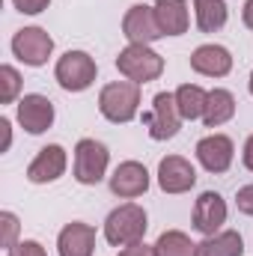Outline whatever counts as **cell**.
<instances>
[{
	"label": "cell",
	"mask_w": 253,
	"mask_h": 256,
	"mask_svg": "<svg viewBox=\"0 0 253 256\" xmlns=\"http://www.w3.org/2000/svg\"><path fill=\"white\" fill-rule=\"evenodd\" d=\"M146 230H149V218H146L143 206H137V202L116 206L104 220V238L114 248H128V244L143 242Z\"/></svg>",
	"instance_id": "cell-1"
},
{
	"label": "cell",
	"mask_w": 253,
	"mask_h": 256,
	"mask_svg": "<svg viewBox=\"0 0 253 256\" xmlns=\"http://www.w3.org/2000/svg\"><path fill=\"white\" fill-rule=\"evenodd\" d=\"M98 114L114 126H126L131 120H137V114H140V86L131 84V80H114V84L102 86Z\"/></svg>",
	"instance_id": "cell-2"
},
{
	"label": "cell",
	"mask_w": 253,
	"mask_h": 256,
	"mask_svg": "<svg viewBox=\"0 0 253 256\" xmlns=\"http://www.w3.org/2000/svg\"><path fill=\"white\" fill-rule=\"evenodd\" d=\"M116 68H120V74H122L126 80L143 86V84L161 78V72H164V57H161L158 51H152V45H126V48L120 51V57H116Z\"/></svg>",
	"instance_id": "cell-3"
},
{
	"label": "cell",
	"mask_w": 253,
	"mask_h": 256,
	"mask_svg": "<svg viewBox=\"0 0 253 256\" xmlns=\"http://www.w3.org/2000/svg\"><path fill=\"white\" fill-rule=\"evenodd\" d=\"M98 66L86 51H66L54 66V78L66 92H84L96 84Z\"/></svg>",
	"instance_id": "cell-4"
},
{
	"label": "cell",
	"mask_w": 253,
	"mask_h": 256,
	"mask_svg": "<svg viewBox=\"0 0 253 256\" xmlns=\"http://www.w3.org/2000/svg\"><path fill=\"white\" fill-rule=\"evenodd\" d=\"M108 167H110V152L104 143H98L92 137L78 140V146H74V182L98 185L108 176Z\"/></svg>",
	"instance_id": "cell-5"
},
{
	"label": "cell",
	"mask_w": 253,
	"mask_h": 256,
	"mask_svg": "<svg viewBox=\"0 0 253 256\" xmlns=\"http://www.w3.org/2000/svg\"><path fill=\"white\" fill-rule=\"evenodd\" d=\"M143 122L149 128L152 140H173L185 122L179 114V104H176V92H158L152 98V110L143 114Z\"/></svg>",
	"instance_id": "cell-6"
},
{
	"label": "cell",
	"mask_w": 253,
	"mask_h": 256,
	"mask_svg": "<svg viewBox=\"0 0 253 256\" xmlns=\"http://www.w3.org/2000/svg\"><path fill=\"white\" fill-rule=\"evenodd\" d=\"M12 54L21 60L24 66H39L48 63V57L54 54V39L48 30L42 27H21L15 36H12Z\"/></svg>",
	"instance_id": "cell-7"
},
{
	"label": "cell",
	"mask_w": 253,
	"mask_h": 256,
	"mask_svg": "<svg viewBox=\"0 0 253 256\" xmlns=\"http://www.w3.org/2000/svg\"><path fill=\"white\" fill-rule=\"evenodd\" d=\"M54 102L42 92H27L18 98V108H15V120L18 126L24 128L27 134H45L48 128L54 126Z\"/></svg>",
	"instance_id": "cell-8"
},
{
	"label": "cell",
	"mask_w": 253,
	"mask_h": 256,
	"mask_svg": "<svg viewBox=\"0 0 253 256\" xmlns=\"http://www.w3.org/2000/svg\"><path fill=\"white\" fill-rule=\"evenodd\" d=\"M196 161H200V167L206 170V173H226L230 167H232V158H236V143H232V137H226V134H206L200 143H196Z\"/></svg>",
	"instance_id": "cell-9"
},
{
	"label": "cell",
	"mask_w": 253,
	"mask_h": 256,
	"mask_svg": "<svg viewBox=\"0 0 253 256\" xmlns=\"http://www.w3.org/2000/svg\"><path fill=\"white\" fill-rule=\"evenodd\" d=\"M122 36L128 39V45H152L158 42L164 33L155 21V9L146 3H134L122 18Z\"/></svg>",
	"instance_id": "cell-10"
},
{
	"label": "cell",
	"mask_w": 253,
	"mask_h": 256,
	"mask_svg": "<svg viewBox=\"0 0 253 256\" xmlns=\"http://www.w3.org/2000/svg\"><path fill=\"white\" fill-rule=\"evenodd\" d=\"M226 214H230V208H226V200H224L218 191H202L196 196V202H194L190 220H194V230H196V232L214 236V232L224 230Z\"/></svg>",
	"instance_id": "cell-11"
},
{
	"label": "cell",
	"mask_w": 253,
	"mask_h": 256,
	"mask_svg": "<svg viewBox=\"0 0 253 256\" xmlns=\"http://www.w3.org/2000/svg\"><path fill=\"white\" fill-rule=\"evenodd\" d=\"M158 185L164 194H188L196 185V170L188 158L167 155L158 161Z\"/></svg>",
	"instance_id": "cell-12"
},
{
	"label": "cell",
	"mask_w": 253,
	"mask_h": 256,
	"mask_svg": "<svg viewBox=\"0 0 253 256\" xmlns=\"http://www.w3.org/2000/svg\"><path fill=\"white\" fill-rule=\"evenodd\" d=\"M66 167H68L66 149L60 146V143H51V146H42L39 155L30 161L27 179H30L33 185H51V182H57V179L66 173Z\"/></svg>",
	"instance_id": "cell-13"
},
{
	"label": "cell",
	"mask_w": 253,
	"mask_h": 256,
	"mask_svg": "<svg viewBox=\"0 0 253 256\" xmlns=\"http://www.w3.org/2000/svg\"><path fill=\"white\" fill-rule=\"evenodd\" d=\"M110 191L120 200H134L149 191V170L140 161H122L110 176Z\"/></svg>",
	"instance_id": "cell-14"
},
{
	"label": "cell",
	"mask_w": 253,
	"mask_h": 256,
	"mask_svg": "<svg viewBox=\"0 0 253 256\" xmlns=\"http://www.w3.org/2000/svg\"><path fill=\"white\" fill-rule=\"evenodd\" d=\"M190 68L202 78H226L232 72V54L224 45H214V42L200 45L190 54Z\"/></svg>",
	"instance_id": "cell-15"
},
{
	"label": "cell",
	"mask_w": 253,
	"mask_h": 256,
	"mask_svg": "<svg viewBox=\"0 0 253 256\" xmlns=\"http://www.w3.org/2000/svg\"><path fill=\"white\" fill-rule=\"evenodd\" d=\"M57 254L60 256H92L96 254V230L84 220L66 224L57 236Z\"/></svg>",
	"instance_id": "cell-16"
},
{
	"label": "cell",
	"mask_w": 253,
	"mask_h": 256,
	"mask_svg": "<svg viewBox=\"0 0 253 256\" xmlns=\"http://www.w3.org/2000/svg\"><path fill=\"white\" fill-rule=\"evenodd\" d=\"M152 9H155V21H158V27H161L164 36H182V33H188L190 12H188L185 0H158Z\"/></svg>",
	"instance_id": "cell-17"
},
{
	"label": "cell",
	"mask_w": 253,
	"mask_h": 256,
	"mask_svg": "<svg viewBox=\"0 0 253 256\" xmlns=\"http://www.w3.org/2000/svg\"><path fill=\"white\" fill-rule=\"evenodd\" d=\"M232 116H236V96H232L230 90H224V86L208 90V98H206V114H202V122H206V128L226 126Z\"/></svg>",
	"instance_id": "cell-18"
},
{
	"label": "cell",
	"mask_w": 253,
	"mask_h": 256,
	"mask_svg": "<svg viewBox=\"0 0 253 256\" xmlns=\"http://www.w3.org/2000/svg\"><path fill=\"white\" fill-rule=\"evenodd\" d=\"M194 18H196V27L202 33L224 30L226 27V18H230L226 0H194Z\"/></svg>",
	"instance_id": "cell-19"
},
{
	"label": "cell",
	"mask_w": 253,
	"mask_h": 256,
	"mask_svg": "<svg viewBox=\"0 0 253 256\" xmlns=\"http://www.w3.org/2000/svg\"><path fill=\"white\" fill-rule=\"evenodd\" d=\"M244 254V242L236 230H220L214 236H206V242H200V254L196 256H242Z\"/></svg>",
	"instance_id": "cell-20"
},
{
	"label": "cell",
	"mask_w": 253,
	"mask_h": 256,
	"mask_svg": "<svg viewBox=\"0 0 253 256\" xmlns=\"http://www.w3.org/2000/svg\"><path fill=\"white\" fill-rule=\"evenodd\" d=\"M206 98H208V92L200 86V84H182L179 90H176V104H179V114H182V120H202V114H206Z\"/></svg>",
	"instance_id": "cell-21"
},
{
	"label": "cell",
	"mask_w": 253,
	"mask_h": 256,
	"mask_svg": "<svg viewBox=\"0 0 253 256\" xmlns=\"http://www.w3.org/2000/svg\"><path fill=\"white\" fill-rule=\"evenodd\" d=\"M155 254L158 256H196L200 254V244H194L190 236H185L182 230H167V232L158 236Z\"/></svg>",
	"instance_id": "cell-22"
},
{
	"label": "cell",
	"mask_w": 253,
	"mask_h": 256,
	"mask_svg": "<svg viewBox=\"0 0 253 256\" xmlns=\"http://www.w3.org/2000/svg\"><path fill=\"white\" fill-rule=\"evenodd\" d=\"M21 96V74L15 66H0V104H12Z\"/></svg>",
	"instance_id": "cell-23"
},
{
	"label": "cell",
	"mask_w": 253,
	"mask_h": 256,
	"mask_svg": "<svg viewBox=\"0 0 253 256\" xmlns=\"http://www.w3.org/2000/svg\"><path fill=\"white\" fill-rule=\"evenodd\" d=\"M0 224H3V248L12 250L18 244V214L15 212H0Z\"/></svg>",
	"instance_id": "cell-24"
},
{
	"label": "cell",
	"mask_w": 253,
	"mask_h": 256,
	"mask_svg": "<svg viewBox=\"0 0 253 256\" xmlns=\"http://www.w3.org/2000/svg\"><path fill=\"white\" fill-rule=\"evenodd\" d=\"M6 256H48V250H45L39 242H33V238H24V242H18L12 250H6Z\"/></svg>",
	"instance_id": "cell-25"
},
{
	"label": "cell",
	"mask_w": 253,
	"mask_h": 256,
	"mask_svg": "<svg viewBox=\"0 0 253 256\" xmlns=\"http://www.w3.org/2000/svg\"><path fill=\"white\" fill-rule=\"evenodd\" d=\"M12 3H15V9L21 15H39V12H45L51 6V0H12Z\"/></svg>",
	"instance_id": "cell-26"
},
{
	"label": "cell",
	"mask_w": 253,
	"mask_h": 256,
	"mask_svg": "<svg viewBox=\"0 0 253 256\" xmlns=\"http://www.w3.org/2000/svg\"><path fill=\"white\" fill-rule=\"evenodd\" d=\"M236 206H238V212H242V214L253 218V185L238 188V194H236Z\"/></svg>",
	"instance_id": "cell-27"
},
{
	"label": "cell",
	"mask_w": 253,
	"mask_h": 256,
	"mask_svg": "<svg viewBox=\"0 0 253 256\" xmlns=\"http://www.w3.org/2000/svg\"><path fill=\"white\" fill-rule=\"evenodd\" d=\"M116 256H158V254H155V244L149 248L146 242H137V244H128V248H122Z\"/></svg>",
	"instance_id": "cell-28"
},
{
	"label": "cell",
	"mask_w": 253,
	"mask_h": 256,
	"mask_svg": "<svg viewBox=\"0 0 253 256\" xmlns=\"http://www.w3.org/2000/svg\"><path fill=\"white\" fill-rule=\"evenodd\" d=\"M242 161H244V167L253 173V134L244 140V152H242Z\"/></svg>",
	"instance_id": "cell-29"
},
{
	"label": "cell",
	"mask_w": 253,
	"mask_h": 256,
	"mask_svg": "<svg viewBox=\"0 0 253 256\" xmlns=\"http://www.w3.org/2000/svg\"><path fill=\"white\" fill-rule=\"evenodd\" d=\"M0 128H3V152H6V149L12 146V126H9V120H6V116L0 120Z\"/></svg>",
	"instance_id": "cell-30"
},
{
	"label": "cell",
	"mask_w": 253,
	"mask_h": 256,
	"mask_svg": "<svg viewBox=\"0 0 253 256\" xmlns=\"http://www.w3.org/2000/svg\"><path fill=\"white\" fill-rule=\"evenodd\" d=\"M242 21H244V27H250L253 30V0L244 3V9H242Z\"/></svg>",
	"instance_id": "cell-31"
},
{
	"label": "cell",
	"mask_w": 253,
	"mask_h": 256,
	"mask_svg": "<svg viewBox=\"0 0 253 256\" xmlns=\"http://www.w3.org/2000/svg\"><path fill=\"white\" fill-rule=\"evenodd\" d=\"M248 90H250V96H253V72H250V80H248Z\"/></svg>",
	"instance_id": "cell-32"
}]
</instances>
